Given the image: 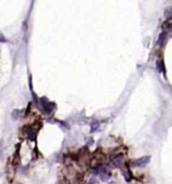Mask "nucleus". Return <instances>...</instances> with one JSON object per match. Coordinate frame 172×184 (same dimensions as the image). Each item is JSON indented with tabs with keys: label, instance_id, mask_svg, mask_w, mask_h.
<instances>
[{
	"label": "nucleus",
	"instance_id": "3",
	"mask_svg": "<svg viewBox=\"0 0 172 184\" xmlns=\"http://www.w3.org/2000/svg\"><path fill=\"white\" fill-rule=\"evenodd\" d=\"M123 162H124V156L123 155H119V156L115 157V158L113 159L112 164H113L115 167H120V166L123 164Z\"/></svg>",
	"mask_w": 172,
	"mask_h": 184
},
{
	"label": "nucleus",
	"instance_id": "5",
	"mask_svg": "<svg viewBox=\"0 0 172 184\" xmlns=\"http://www.w3.org/2000/svg\"><path fill=\"white\" fill-rule=\"evenodd\" d=\"M165 40H166V32H162L161 34H160L159 38H158V46L162 47L163 44H164Z\"/></svg>",
	"mask_w": 172,
	"mask_h": 184
},
{
	"label": "nucleus",
	"instance_id": "2",
	"mask_svg": "<svg viewBox=\"0 0 172 184\" xmlns=\"http://www.w3.org/2000/svg\"><path fill=\"white\" fill-rule=\"evenodd\" d=\"M150 159H151L150 156H143L141 157L140 159L135 160V161L132 163V166L133 167H144L145 165H147L148 163L150 162Z\"/></svg>",
	"mask_w": 172,
	"mask_h": 184
},
{
	"label": "nucleus",
	"instance_id": "1",
	"mask_svg": "<svg viewBox=\"0 0 172 184\" xmlns=\"http://www.w3.org/2000/svg\"><path fill=\"white\" fill-rule=\"evenodd\" d=\"M40 104L42 108H43L45 113H50L53 109V104L48 100L46 97H41L40 98Z\"/></svg>",
	"mask_w": 172,
	"mask_h": 184
},
{
	"label": "nucleus",
	"instance_id": "7",
	"mask_svg": "<svg viewBox=\"0 0 172 184\" xmlns=\"http://www.w3.org/2000/svg\"><path fill=\"white\" fill-rule=\"evenodd\" d=\"M99 122H97V120H95V122H93L92 123H91V132H95L97 129H98L99 128Z\"/></svg>",
	"mask_w": 172,
	"mask_h": 184
},
{
	"label": "nucleus",
	"instance_id": "10",
	"mask_svg": "<svg viewBox=\"0 0 172 184\" xmlns=\"http://www.w3.org/2000/svg\"><path fill=\"white\" fill-rule=\"evenodd\" d=\"M1 150H2V141H0V158H1V156H2Z\"/></svg>",
	"mask_w": 172,
	"mask_h": 184
},
{
	"label": "nucleus",
	"instance_id": "4",
	"mask_svg": "<svg viewBox=\"0 0 172 184\" xmlns=\"http://www.w3.org/2000/svg\"><path fill=\"white\" fill-rule=\"evenodd\" d=\"M25 129H26L27 138H28L30 141H34L35 140V131L32 128H30V126H27Z\"/></svg>",
	"mask_w": 172,
	"mask_h": 184
},
{
	"label": "nucleus",
	"instance_id": "8",
	"mask_svg": "<svg viewBox=\"0 0 172 184\" xmlns=\"http://www.w3.org/2000/svg\"><path fill=\"white\" fill-rule=\"evenodd\" d=\"M0 42H6V40H5V38H4V35H3L1 32H0Z\"/></svg>",
	"mask_w": 172,
	"mask_h": 184
},
{
	"label": "nucleus",
	"instance_id": "6",
	"mask_svg": "<svg viewBox=\"0 0 172 184\" xmlns=\"http://www.w3.org/2000/svg\"><path fill=\"white\" fill-rule=\"evenodd\" d=\"M123 175H124V177H125V179H126V181H129L131 180V178H132V174H131V172H130V170L128 168L126 169V170H124L123 171Z\"/></svg>",
	"mask_w": 172,
	"mask_h": 184
},
{
	"label": "nucleus",
	"instance_id": "11",
	"mask_svg": "<svg viewBox=\"0 0 172 184\" xmlns=\"http://www.w3.org/2000/svg\"><path fill=\"white\" fill-rule=\"evenodd\" d=\"M89 141H90V142H89V145H93V144H94V140H93V139H90Z\"/></svg>",
	"mask_w": 172,
	"mask_h": 184
},
{
	"label": "nucleus",
	"instance_id": "9",
	"mask_svg": "<svg viewBox=\"0 0 172 184\" xmlns=\"http://www.w3.org/2000/svg\"><path fill=\"white\" fill-rule=\"evenodd\" d=\"M88 184H96V180L93 178V179H91V180L89 181V183H88Z\"/></svg>",
	"mask_w": 172,
	"mask_h": 184
}]
</instances>
